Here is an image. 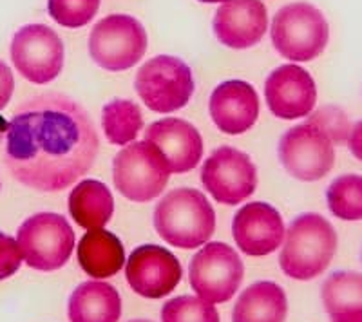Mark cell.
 I'll list each match as a JSON object with an SVG mask.
<instances>
[{
  "instance_id": "6da1fadb",
  "label": "cell",
  "mask_w": 362,
  "mask_h": 322,
  "mask_svg": "<svg viewBox=\"0 0 362 322\" xmlns=\"http://www.w3.org/2000/svg\"><path fill=\"white\" fill-rule=\"evenodd\" d=\"M100 141L90 116L64 95L25 100L6 125V165L29 189L57 192L89 172Z\"/></svg>"
},
{
  "instance_id": "7a4b0ae2",
  "label": "cell",
  "mask_w": 362,
  "mask_h": 322,
  "mask_svg": "<svg viewBox=\"0 0 362 322\" xmlns=\"http://www.w3.org/2000/svg\"><path fill=\"white\" fill-rule=\"evenodd\" d=\"M279 265L296 281H312L329 266L337 252V232L328 219L315 212L300 214L284 232Z\"/></svg>"
},
{
  "instance_id": "3957f363",
  "label": "cell",
  "mask_w": 362,
  "mask_h": 322,
  "mask_svg": "<svg viewBox=\"0 0 362 322\" xmlns=\"http://www.w3.org/2000/svg\"><path fill=\"white\" fill-rule=\"evenodd\" d=\"M154 228L170 246L194 250L214 234L216 212L199 190L176 189L158 203Z\"/></svg>"
},
{
  "instance_id": "277c9868",
  "label": "cell",
  "mask_w": 362,
  "mask_h": 322,
  "mask_svg": "<svg viewBox=\"0 0 362 322\" xmlns=\"http://www.w3.org/2000/svg\"><path fill=\"white\" fill-rule=\"evenodd\" d=\"M329 25L321 9L308 2L281 8L272 20V44L292 62H310L326 49Z\"/></svg>"
},
{
  "instance_id": "5b68a950",
  "label": "cell",
  "mask_w": 362,
  "mask_h": 322,
  "mask_svg": "<svg viewBox=\"0 0 362 322\" xmlns=\"http://www.w3.org/2000/svg\"><path fill=\"white\" fill-rule=\"evenodd\" d=\"M170 170L158 147L136 141L119 150L112 161L115 186L124 198L136 203L153 201L169 183Z\"/></svg>"
},
{
  "instance_id": "8992f818",
  "label": "cell",
  "mask_w": 362,
  "mask_h": 322,
  "mask_svg": "<svg viewBox=\"0 0 362 322\" xmlns=\"http://www.w3.org/2000/svg\"><path fill=\"white\" fill-rule=\"evenodd\" d=\"M17 243L29 268L54 272L66 266L73 254L74 232L64 215L40 212L21 225Z\"/></svg>"
},
{
  "instance_id": "52a82bcc",
  "label": "cell",
  "mask_w": 362,
  "mask_h": 322,
  "mask_svg": "<svg viewBox=\"0 0 362 322\" xmlns=\"http://www.w3.org/2000/svg\"><path fill=\"white\" fill-rule=\"evenodd\" d=\"M134 89L151 111L169 114L185 107L192 98V71L177 56L160 54L140 67Z\"/></svg>"
},
{
  "instance_id": "ba28073f",
  "label": "cell",
  "mask_w": 362,
  "mask_h": 322,
  "mask_svg": "<svg viewBox=\"0 0 362 322\" xmlns=\"http://www.w3.org/2000/svg\"><path fill=\"white\" fill-rule=\"evenodd\" d=\"M147 51L145 28L129 15H111L93 28L89 35L90 58L107 71L134 67Z\"/></svg>"
},
{
  "instance_id": "9c48e42d",
  "label": "cell",
  "mask_w": 362,
  "mask_h": 322,
  "mask_svg": "<svg viewBox=\"0 0 362 322\" xmlns=\"http://www.w3.org/2000/svg\"><path fill=\"white\" fill-rule=\"evenodd\" d=\"M245 275L243 261L225 243H209L192 257L189 279L194 292L210 304L230 301Z\"/></svg>"
},
{
  "instance_id": "30bf717a",
  "label": "cell",
  "mask_w": 362,
  "mask_h": 322,
  "mask_svg": "<svg viewBox=\"0 0 362 322\" xmlns=\"http://www.w3.org/2000/svg\"><path fill=\"white\" fill-rule=\"evenodd\" d=\"M277 150L281 165L299 181H319L335 165V145L308 121L288 129Z\"/></svg>"
},
{
  "instance_id": "8fae6325",
  "label": "cell",
  "mask_w": 362,
  "mask_h": 322,
  "mask_svg": "<svg viewBox=\"0 0 362 322\" xmlns=\"http://www.w3.org/2000/svg\"><path fill=\"white\" fill-rule=\"evenodd\" d=\"M11 60L31 83H49L64 67V44L57 31L44 24H28L15 33Z\"/></svg>"
},
{
  "instance_id": "7c38bea8",
  "label": "cell",
  "mask_w": 362,
  "mask_h": 322,
  "mask_svg": "<svg viewBox=\"0 0 362 322\" xmlns=\"http://www.w3.org/2000/svg\"><path fill=\"white\" fill-rule=\"evenodd\" d=\"M202 183L223 205H239L257 186V169L250 156L234 147H219L203 163Z\"/></svg>"
},
{
  "instance_id": "4fadbf2b",
  "label": "cell",
  "mask_w": 362,
  "mask_h": 322,
  "mask_svg": "<svg viewBox=\"0 0 362 322\" xmlns=\"http://www.w3.org/2000/svg\"><path fill=\"white\" fill-rule=\"evenodd\" d=\"M125 277L136 294L161 299L180 285L183 270L173 252L158 244H144L129 256Z\"/></svg>"
},
{
  "instance_id": "5bb4252c",
  "label": "cell",
  "mask_w": 362,
  "mask_h": 322,
  "mask_svg": "<svg viewBox=\"0 0 362 322\" xmlns=\"http://www.w3.org/2000/svg\"><path fill=\"white\" fill-rule=\"evenodd\" d=\"M264 98L276 118L299 120L315 107L317 87L308 71L286 64L270 73L264 82Z\"/></svg>"
},
{
  "instance_id": "9a60e30c",
  "label": "cell",
  "mask_w": 362,
  "mask_h": 322,
  "mask_svg": "<svg viewBox=\"0 0 362 322\" xmlns=\"http://www.w3.org/2000/svg\"><path fill=\"white\" fill-rule=\"evenodd\" d=\"M232 236L247 256H268L276 252L284 239L283 217L268 203H248L234 215Z\"/></svg>"
},
{
  "instance_id": "2e32d148",
  "label": "cell",
  "mask_w": 362,
  "mask_h": 322,
  "mask_svg": "<svg viewBox=\"0 0 362 322\" xmlns=\"http://www.w3.org/2000/svg\"><path fill=\"white\" fill-rule=\"evenodd\" d=\"M267 29L268 15L261 0H225L216 11L214 33L230 49H248L259 44Z\"/></svg>"
},
{
  "instance_id": "e0dca14e",
  "label": "cell",
  "mask_w": 362,
  "mask_h": 322,
  "mask_svg": "<svg viewBox=\"0 0 362 322\" xmlns=\"http://www.w3.org/2000/svg\"><path fill=\"white\" fill-rule=\"evenodd\" d=\"M145 141L161 150L170 174L196 169L203 157V140L198 129L180 118H163L145 129Z\"/></svg>"
},
{
  "instance_id": "ac0fdd59",
  "label": "cell",
  "mask_w": 362,
  "mask_h": 322,
  "mask_svg": "<svg viewBox=\"0 0 362 322\" xmlns=\"http://www.w3.org/2000/svg\"><path fill=\"white\" fill-rule=\"evenodd\" d=\"M210 118L225 134H243L257 121L259 96L250 83L228 80L216 87L209 104Z\"/></svg>"
},
{
  "instance_id": "d6986e66",
  "label": "cell",
  "mask_w": 362,
  "mask_h": 322,
  "mask_svg": "<svg viewBox=\"0 0 362 322\" xmlns=\"http://www.w3.org/2000/svg\"><path fill=\"white\" fill-rule=\"evenodd\" d=\"M71 322H118L122 299L115 286L102 281L82 282L67 304Z\"/></svg>"
},
{
  "instance_id": "ffe728a7",
  "label": "cell",
  "mask_w": 362,
  "mask_h": 322,
  "mask_svg": "<svg viewBox=\"0 0 362 322\" xmlns=\"http://www.w3.org/2000/svg\"><path fill=\"white\" fill-rule=\"evenodd\" d=\"M78 263L89 277L107 279L116 275L125 265V248L111 232L98 228L83 234L78 243Z\"/></svg>"
},
{
  "instance_id": "44dd1931",
  "label": "cell",
  "mask_w": 362,
  "mask_h": 322,
  "mask_svg": "<svg viewBox=\"0 0 362 322\" xmlns=\"http://www.w3.org/2000/svg\"><path fill=\"white\" fill-rule=\"evenodd\" d=\"M288 314L286 294L279 285L261 281L239 295L232 311V322H284Z\"/></svg>"
},
{
  "instance_id": "7402d4cb",
  "label": "cell",
  "mask_w": 362,
  "mask_h": 322,
  "mask_svg": "<svg viewBox=\"0 0 362 322\" xmlns=\"http://www.w3.org/2000/svg\"><path fill=\"white\" fill-rule=\"evenodd\" d=\"M321 297L332 322H362V273L334 272L322 282Z\"/></svg>"
},
{
  "instance_id": "603a6c76",
  "label": "cell",
  "mask_w": 362,
  "mask_h": 322,
  "mask_svg": "<svg viewBox=\"0 0 362 322\" xmlns=\"http://www.w3.org/2000/svg\"><path fill=\"white\" fill-rule=\"evenodd\" d=\"M71 217L78 227L98 230L111 221L115 199L107 185L96 179H83L69 196Z\"/></svg>"
},
{
  "instance_id": "cb8c5ba5",
  "label": "cell",
  "mask_w": 362,
  "mask_h": 322,
  "mask_svg": "<svg viewBox=\"0 0 362 322\" xmlns=\"http://www.w3.org/2000/svg\"><path fill=\"white\" fill-rule=\"evenodd\" d=\"M144 127V116L132 100H111L102 111V129L111 143L127 145Z\"/></svg>"
},
{
  "instance_id": "d4e9b609",
  "label": "cell",
  "mask_w": 362,
  "mask_h": 322,
  "mask_svg": "<svg viewBox=\"0 0 362 322\" xmlns=\"http://www.w3.org/2000/svg\"><path fill=\"white\" fill-rule=\"evenodd\" d=\"M329 212L342 221H362V176L344 174L326 190Z\"/></svg>"
},
{
  "instance_id": "484cf974",
  "label": "cell",
  "mask_w": 362,
  "mask_h": 322,
  "mask_svg": "<svg viewBox=\"0 0 362 322\" xmlns=\"http://www.w3.org/2000/svg\"><path fill=\"white\" fill-rule=\"evenodd\" d=\"M161 322H219V314L216 306L202 297L181 295L165 302Z\"/></svg>"
},
{
  "instance_id": "4316f807",
  "label": "cell",
  "mask_w": 362,
  "mask_h": 322,
  "mask_svg": "<svg viewBox=\"0 0 362 322\" xmlns=\"http://www.w3.org/2000/svg\"><path fill=\"white\" fill-rule=\"evenodd\" d=\"M100 0H47V11L64 28H82L96 17Z\"/></svg>"
},
{
  "instance_id": "83f0119b",
  "label": "cell",
  "mask_w": 362,
  "mask_h": 322,
  "mask_svg": "<svg viewBox=\"0 0 362 322\" xmlns=\"http://www.w3.org/2000/svg\"><path fill=\"white\" fill-rule=\"evenodd\" d=\"M306 121L315 125L317 129H321L334 145L344 143V141H348V136H350L351 125L350 120H348V114L342 109L335 107V105L321 107L319 111L313 112Z\"/></svg>"
},
{
  "instance_id": "f1b7e54d",
  "label": "cell",
  "mask_w": 362,
  "mask_h": 322,
  "mask_svg": "<svg viewBox=\"0 0 362 322\" xmlns=\"http://www.w3.org/2000/svg\"><path fill=\"white\" fill-rule=\"evenodd\" d=\"M22 265V254L18 243L13 237L0 232V281H6L18 272Z\"/></svg>"
},
{
  "instance_id": "f546056e",
  "label": "cell",
  "mask_w": 362,
  "mask_h": 322,
  "mask_svg": "<svg viewBox=\"0 0 362 322\" xmlns=\"http://www.w3.org/2000/svg\"><path fill=\"white\" fill-rule=\"evenodd\" d=\"M13 89H15V78H13L11 69L0 60V111L9 104Z\"/></svg>"
},
{
  "instance_id": "4dcf8cb0",
  "label": "cell",
  "mask_w": 362,
  "mask_h": 322,
  "mask_svg": "<svg viewBox=\"0 0 362 322\" xmlns=\"http://www.w3.org/2000/svg\"><path fill=\"white\" fill-rule=\"evenodd\" d=\"M348 147H350V153L354 154L358 161H362V120H358L357 124L351 127L350 136H348Z\"/></svg>"
},
{
  "instance_id": "1f68e13d",
  "label": "cell",
  "mask_w": 362,
  "mask_h": 322,
  "mask_svg": "<svg viewBox=\"0 0 362 322\" xmlns=\"http://www.w3.org/2000/svg\"><path fill=\"white\" fill-rule=\"evenodd\" d=\"M199 2H205V4H216V2H225V0H199Z\"/></svg>"
},
{
  "instance_id": "d6a6232c",
  "label": "cell",
  "mask_w": 362,
  "mask_h": 322,
  "mask_svg": "<svg viewBox=\"0 0 362 322\" xmlns=\"http://www.w3.org/2000/svg\"><path fill=\"white\" fill-rule=\"evenodd\" d=\"M131 322H151V321H131Z\"/></svg>"
}]
</instances>
